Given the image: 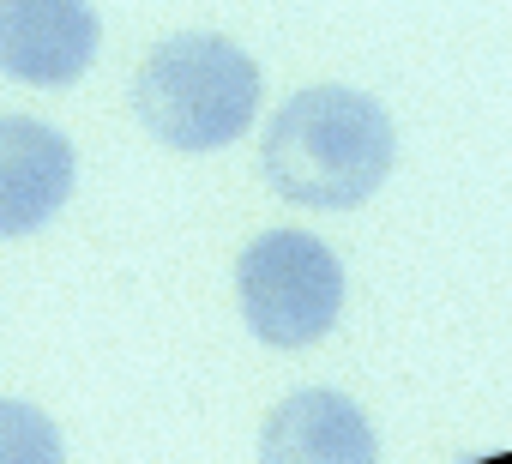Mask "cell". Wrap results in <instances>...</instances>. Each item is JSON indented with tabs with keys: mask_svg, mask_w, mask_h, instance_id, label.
Returning <instances> with one entry per match:
<instances>
[{
	"mask_svg": "<svg viewBox=\"0 0 512 464\" xmlns=\"http://www.w3.org/2000/svg\"><path fill=\"white\" fill-rule=\"evenodd\" d=\"M392 157H398V127L386 103L356 85L296 91L260 145L272 193L308 211H350L374 199V187L392 175Z\"/></svg>",
	"mask_w": 512,
	"mask_h": 464,
	"instance_id": "cell-1",
	"label": "cell"
},
{
	"mask_svg": "<svg viewBox=\"0 0 512 464\" xmlns=\"http://www.w3.org/2000/svg\"><path fill=\"white\" fill-rule=\"evenodd\" d=\"M260 91H266L260 61L247 49L211 31H187V37H163L145 55L133 79V109L175 151H223L253 127Z\"/></svg>",
	"mask_w": 512,
	"mask_h": 464,
	"instance_id": "cell-2",
	"label": "cell"
},
{
	"mask_svg": "<svg viewBox=\"0 0 512 464\" xmlns=\"http://www.w3.org/2000/svg\"><path fill=\"white\" fill-rule=\"evenodd\" d=\"M247 326L278 350H308L344 308V266L308 229H266L235 266Z\"/></svg>",
	"mask_w": 512,
	"mask_h": 464,
	"instance_id": "cell-3",
	"label": "cell"
},
{
	"mask_svg": "<svg viewBox=\"0 0 512 464\" xmlns=\"http://www.w3.org/2000/svg\"><path fill=\"white\" fill-rule=\"evenodd\" d=\"M97 13L85 0H0V73L19 85H73L97 55Z\"/></svg>",
	"mask_w": 512,
	"mask_h": 464,
	"instance_id": "cell-4",
	"label": "cell"
},
{
	"mask_svg": "<svg viewBox=\"0 0 512 464\" xmlns=\"http://www.w3.org/2000/svg\"><path fill=\"white\" fill-rule=\"evenodd\" d=\"M79 157L67 133L31 115H0V236L43 229L73 193Z\"/></svg>",
	"mask_w": 512,
	"mask_h": 464,
	"instance_id": "cell-5",
	"label": "cell"
},
{
	"mask_svg": "<svg viewBox=\"0 0 512 464\" xmlns=\"http://www.w3.org/2000/svg\"><path fill=\"white\" fill-rule=\"evenodd\" d=\"M260 464H380L374 422L344 392H290L260 428Z\"/></svg>",
	"mask_w": 512,
	"mask_h": 464,
	"instance_id": "cell-6",
	"label": "cell"
},
{
	"mask_svg": "<svg viewBox=\"0 0 512 464\" xmlns=\"http://www.w3.org/2000/svg\"><path fill=\"white\" fill-rule=\"evenodd\" d=\"M0 464H67L55 416L25 398H0Z\"/></svg>",
	"mask_w": 512,
	"mask_h": 464,
	"instance_id": "cell-7",
	"label": "cell"
},
{
	"mask_svg": "<svg viewBox=\"0 0 512 464\" xmlns=\"http://www.w3.org/2000/svg\"><path fill=\"white\" fill-rule=\"evenodd\" d=\"M476 464H512V452H494V458H476Z\"/></svg>",
	"mask_w": 512,
	"mask_h": 464,
	"instance_id": "cell-8",
	"label": "cell"
}]
</instances>
